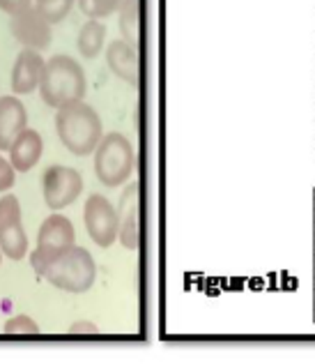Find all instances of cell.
<instances>
[{"label": "cell", "mask_w": 315, "mask_h": 364, "mask_svg": "<svg viewBox=\"0 0 315 364\" xmlns=\"http://www.w3.org/2000/svg\"><path fill=\"white\" fill-rule=\"evenodd\" d=\"M35 272L55 289L67 293H85L97 282V263L85 247L72 245L53 256H31Z\"/></svg>", "instance_id": "1"}, {"label": "cell", "mask_w": 315, "mask_h": 364, "mask_svg": "<svg viewBox=\"0 0 315 364\" xmlns=\"http://www.w3.org/2000/svg\"><path fill=\"white\" fill-rule=\"evenodd\" d=\"M55 134L60 143L76 157H88L104 139V124L99 113L90 104L72 102L55 109Z\"/></svg>", "instance_id": "2"}, {"label": "cell", "mask_w": 315, "mask_h": 364, "mask_svg": "<svg viewBox=\"0 0 315 364\" xmlns=\"http://www.w3.org/2000/svg\"><path fill=\"white\" fill-rule=\"evenodd\" d=\"M85 92H88V79H85V70L79 60L65 53L46 60L40 81V95L44 104H49L51 109H60L72 102H81Z\"/></svg>", "instance_id": "3"}, {"label": "cell", "mask_w": 315, "mask_h": 364, "mask_svg": "<svg viewBox=\"0 0 315 364\" xmlns=\"http://www.w3.org/2000/svg\"><path fill=\"white\" fill-rule=\"evenodd\" d=\"M136 166V152L131 141L120 132L104 134L99 146L94 148V176L104 187H122L131 178Z\"/></svg>", "instance_id": "4"}, {"label": "cell", "mask_w": 315, "mask_h": 364, "mask_svg": "<svg viewBox=\"0 0 315 364\" xmlns=\"http://www.w3.org/2000/svg\"><path fill=\"white\" fill-rule=\"evenodd\" d=\"M83 222H85V231H88L90 240L97 247L106 249L111 245H116L120 235L118 208H113V203L104 194L88 196L83 208Z\"/></svg>", "instance_id": "5"}, {"label": "cell", "mask_w": 315, "mask_h": 364, "mask_svg": "<svg viewBox=\"0 0 315 364\" xmlns=\"http://www.w3.org/2000/svg\"><path fill=\"white\" fill-rule=\"evenodd\" d=\"M81 191H83V178L76 168L53 164L44 171L42 194L46 208L53 210V213H60V210L70 208L81 196Z\"/></svg>", "instance_id": "6"}, {"label": "cell", "mask_w": 315, "mask_h": 364, "mask_svg": "<svg viewBox=\"0 0 315 364\" xmlns=\"http://www.w3.org/2000/svg\"><path fill=\"white\" fill-rule=\"evenodd\" d=\"M28 235L23 228L21 203L14 194L5 191L0 198V249L12 261H23L28 254Z\"/></svg>", "instance_id": "7"}, {"label": "cell", "mask_w": 315, "mask_h": 364, "mask_svg": "<svg viewBox=\"0 0 315 364\" xmlns=\"http://www.w3.org/2000/svg\"><path fill=\"white\" fill-rule=\"evenodd\" d=\"M9 33L23 49L46 51L53 40V23L35 5L9 16Z\"/></svg>", "instance_id": "8"}, {"label": "cell", "mask_w": 315, "mask_h": 364, "mask_svg": "<svg viewBox=\"0 0 315 364\" xmlns=\"http://www.w3.org/2000/svg\"><path fill=\"white\" fill-rule=\"evenodd\" d=\"M76 245V231L74 224L60 213L49 215L40 226V233H37V247H35V256H53L62 252V249Z\"/></svg>", "instance_id": "9"}, {"label": "cell", "mask_w": 315, "mask_h": 364, "mask_svg": "<svg viewBox=\"0 0 315 364\" xmlns=\"http://www.w3.org/2000/svg\"><path fill=\"white\" fill-rule=\"evenodd\" d=\"M118 217H120V245L136 252L140 247V203H138V185L133 182L120 196L118 205Z\"/></svg>", "instance_id": "10"}, {"label": "cell", "mask_w": 315, "mask_h": 364, "mask_svg": "<svg viewBox=\"0 0 315 364\" xmlns=\"http://www.w3.org/2000/svg\"><path fill=\"white\" fill-rule=\"evenodd\" d=\"M44 65L46 60L42 58V51L35 49H21L14 60L12 67V92L23 97V95H31L35 90H40V81L44 74Z\"/></svg>", "instance_id": "11"}, {"label": "cell", "mask_w": 315, "mask_h": 364, "mask_svg": "<svg viewBox=\"0 0 315 364\" xmlns=\"http://www.w3.org/2000/svg\"><path fill=\"white\" fill-rule=\"evenodd\" d=\"M106 65L120 81L133 85V88L138 85V79H140L138 51H136V46L129 44L127 40H116V42L109 44Z\"/></svg>", "instance_id": "12"}, {"label": "cell", "mask_w": 315, "mask_h": 364, "mask_svg": "<svg viewBox=\"0 0 315 364\" xmlns=\"http://www.w3.org/2000/svg\"><path fill=\"white\" fill-rule=\"evenodd\" d=\"M28 127V111L18 95L0 97V150H9L14 139Z\"/></svg>", "instance_id": "13"}, {"label": "cell", "mask_w": 315, "mask_h": 364, "mask_svg": "<svg viewBox=\"0 0 315 364\" xmlns=\"http://www.w3.org/2000/svg\"><path fill=\"white\" fill-rule=\"evenodd\" d=\"M7 152H9V161H12V166L16 168V173H28V171H33L37 166V161L42 159V152H44L42 134L26 127L14 139V143L9 146Z\"/></svg>", "instance_id": "14"}, {"label": "cell", "mask_w": 315, "mask_h": 364, "mask_svg": "<svg viewBox=\"0 0 315 364\" xmlns=\"http://www.w3.org/2000/svg\"><path fill=\"white\" fill-rule=\"evenodd\" d=\"M106 23H101V18H88L76 37V49H79L81 58L94 60L106 46Z\"/></svg>", "instance_id": "15"}, {"label": "cell", "mask_w": 315, "mask_h": 364, "mask_svg": "<svg viewBox=\"0 0 315 364\" xmlns=\"http://www.w3.org/2000/svg\"><path fill=\"white\" fill-rule=\"evenodd\" d=\"M118 14H120L122 40H127L129 44L138 46V42H140V9H138V0H127V3L120 7Z\"/></svg>", "instance_id": "16"}, {"label": "cell", "mask_w": 315, "mask_h": 364, "mask_svg": "<svg viewBox=\"0 0 315 364\" xmlns=\"http://www.w3.org/2000/svg\"><path fill=\"white\" fill-rule=\"evenodd\" d=\"M125 3L127 0H76V5L88 18H106L120 12V7Z\"/></svg>", "instance_id": "17"}, {"label": "cell", "mask_w": 315, "mask_h": 364, "mask_svg": "<svg viewBox=\"0 0 315 364\" xmlns=\"http://www.w3.org/2000/svg\"><path fill=\"white\" fill-rule=\"evenodd\" d=\"M76 0H35V7L49 18L51 23H60L72 12Z\"/></svg>", "instance_id": "18"}, {"label": "cell", "mask_w": 315, "mask_h": 364, "mask_svg": "<svg viewBox=\"0 0 315 364\" xmlns=\"http://www.w3.org/2000/svg\"><path fill=\"white\" fill-rule=\"evenodd\" d=\"M5 334H40V325H37L31 316L26 314H18V316H12L5 328H3Z\"/></svg>", "instance_id": "19"}, {"label": "cell", "mask_w": 315, "mask_h": 364, "mask_svg": "<svg viewBox=\"0 0 315 364\" xmlns=\"http://www.w3.org/2000/svg\"><path fill=\"white\" fill-rule=\"evenodd\" d=\"M14 180H16V168L12 166V161L0 155V191L5 194L7 189H12Z\"/></svg>", "instance_id": "20"}, {"label": "cell", "mask_w": 315, "mask_h": 364, "mask_svg": "<svg viewBox=\"0 0 315 364\" xmlns=\"http://www.w3.org/2000/svg\"><path fill=\"white\" fill-rule=\"evenodd\" d=\"M35 5V0H0V12H5L7 16H12L21 9Z\"/></svg>", "instance_id": "21"}, {"label": "cell", "mask_w": 315, "mask_h": 364, "mask_svg": "<svg viewBox=\"0 0 315 364\" xmlns=\"http://www.w3.org/2000/svg\"><path fill=\"white\" fill-rule=\"evenodd\" d=\"M70 332L72 334H97L99 328L94 323H90V321H76V323L70 325Z\"/></svg>", "instance_id": "22"}, {"label": "cell", "mask_w": 315, "mask_h": 364, "mask_svg": "<svg viewBox=\"0 0 315 364\" xmlns=\"http://www.w3.org/2000/svg\"><path fill=\"white\" fill-rule=\"evenodd\" d=\"M0 263H3V249H0Z\"/></svg>", "instance_id": "23"}]
</instances>
